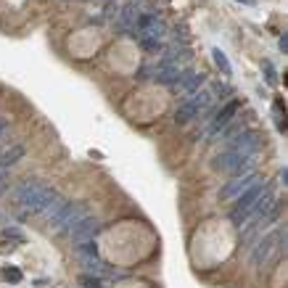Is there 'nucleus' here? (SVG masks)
<instances>
[{"label":"nucleus","mask_w":288,"mask_h":288,"mask_svg":"<svg viewBox=\"0 0 288 288\" xmlns=\"http://www.w3.org/2000/svg\"><path fill=\"white\" fill-rule=\"evenodd\" d=\"M56 196H58V193H56L53 188H48L45 182H40V180H27V182H22V185L14 190L16 204H22L24 209L35 212V214H43L45 207H48V204L53 201Z\"/></svg>","instance_id":"nucleus-1"},{"label":"nucleus","mask_w":288,"mask_h":288,"mask_svg":"<svg viewBox=\"0 0 288 288\" xmlns=\"http://www.w3.org/2000/svg\"><path fill=\"white\" fill-rule=\"evenodd\" d=\"M285 241H288V230L283 228V225H277V228H275L270 235L259 238V243L254 246V251H251V262H254L256 267L267 264V262H270L272 256H275V254L285 246Z\"/></svg>","instance_id":"nucleus-2"},{"label":"nucleus","mask_w":288,"mask_h":288,"mask_svg":"<svg viewBox=\"0 0 288 288\" xmlns=\"http://www.w3.org/2000/svg\"><path fill=\"white\" fill-rule=\"evenodd\" d=\"M87 217V207L85 204H64V209H61L53 220H50V228H53L56 233H71V228L82 220Z\"/></svg>","instance_id":"nucleus-3"},{"label":"nucleus","mask_w":288,"mask_h":288,"mask_svg":"<svg viewBox=\"0 0 288 288\" xmlns=\"http://www.w3.org/2000/svg\"><path fill=\"white\" fill-rule=\"evenodd\" d=\"M259 148H262V135H259V132H254V130H249V132L241 130L235 138L228 140V151L238 153V156H256Z\"/></svg>","instance_id":"nucleus-4"},{"label":"nucleus","mask_w":288,"mask_h":288,"mask_svg":"<svg viewBox=\"0 0 288 288\" xmlns=\"http://www.w3.org/2000/svg\"><path fill=\"white\" fill-rule=\"evenodd\" d=\"M135 29H138V37H151V40H161L167 35V24H164V19L156 14H143L138 19Z\"/></svg>","instance_id":"nucleus-5"},{"label":"nucleus","mask_w":288,"mask_h":288,"mask_svg":"<svg viewBox=\"0 0 288 288\" xmlns=\"http://www.w3.org/2000/svg\"><path fill=\"white\" fill-rule=\"evenodd\" d=\"M101 233V220L98 217H82L74 228H71V241H74V246L77 243H87V241H95V235Z\"/></svg>","instance_id":"nucleus-6"},{"label":"nucleus","mask_w":288,"mask_h":288,"mask_svg":"<svg viewBox=\"0 0 288 288\" xmlns=\"http://www.w3.org/2000/svg\"><path fill=\"white\" fill-rule=\"evenodd\" d=\"M254 182H259V174L256 172H249V174H238V177H233L228 185H225V188L220 190V199H235V196H241L243 190H249Z\"/></svg>","instance_id":"nucleus-7"},{"label":"nucleus","mask_w":288,"mask_h":288,"mask_svg":"<svg viewBox=\"0 0 288 288\" xmlns=\"http://www.w3.org/2000/svg\"><path fill=\"white\" fill-rule=\"evenodd\" d=\"M238 109H241V104H238V101H230V104H225V106L220 109V114L214 117V122H212V125L207 127V132H204V138H214V135H217V132H220L225 125H230V122H233V117L238 114Z\"/></svg>","instance_id":"nucleus-8"},{"label":"nucleus","mask_w":288,"mask_h":288,"mask_svg":"<svg viewBox=\"0 0 288 288\" xmlns=\"http://www.w3.org/2000/svg\"><path fill=\"white\" fill-rule=\"evenodd\" d=\"M180 66H174V64H167V61H159L156 66H151V77L161 82V85H174V82L180 79Z\"/></svg>","instance_id":"nucleus-9"},{"label":"nucleus","mask_w":288,"mask_h":288,"mask_svg":"<svg viewBox=\"0 0 288 288\" xmlns=\"http://www.w3.org/2000/svg\"><path fill=\"white\" fill-rule=\"evenodd\" d=\"M174 85H177V90L182 92V95H193L196 90H201L204 74H196L193 69H185V71H180V79L174 82Z\"/></svg>","instance_id":"nucleus-10"},{"label":"nucleus","mask_w":288,"mask_h":288,"mask_svg":"<svg viewBox=\"0 0 288 288\" xmlns=\"http://www.w3.org/2000/svg\"><path fill=\"white\" fill-rule=\"evenodd\" d=\"M243 159H249V156H238V153H233V151L225 148L222 153H217V156H214L212 167L217 169V172H235V167H238Z\"/></svg>","instance_id":"nucleus-11"},{"label":"nucleus","mask_w":288,"mask_h":288,"mask_svg":"<svg viewBox=\"0 0 288 288\" xmlns=\"http://www.w3.org/2000/svg\"><path fill=\"white\" fill-rule=\"evenodd\" d=\"M188 58H190V50L185 48V45H180V43H172L169 48H164V56H161V61H167V64H174V66L185 64Z\"/></svg>","instance_id":"nucleus-12"},{"label":"nucleus","mask_w":288,"mask_h":288,"mask_svg":"<svg viewBox=\"0 0 288 288\" xmlns=\"http://www.w3.org/2000/svg\"><path fill=\"white\" fill-rule=\"evenodd\" d=\"M140 11H138V6L135 3H127L125 8H122V14H119V27L125 29V32H132L135 29V24H138V16Z\"/></svg>","instance_id":"nucleus-13"},{"label":"nucleus","mask_w":288,"mask_h":288,"mask_svg":"<svg viewBox=\"0 0 288 288\" xmlns=\"http://www.w3.org/2000/svg\"><path fill=\"white\" fill-rule=\"evenodd\" d=\"M199 117H201V114H199V109L193 106L190 98H185V104H180V109L174 111V122H177V125H188V122L199 119Z\"/></svg>","instance_id":"nucleus-14"},{"label":"nucleus","mask_w":288,"mask_h":288,"mask_svg":"<svg viewBox=\"0 0 288 288\" xmlns=\"http://www.w3.org/2000/svg\"><path fill=\"white\" fill-rule=\"evenodd\" d=\"M22 156H24V146H22V143H16L14 148H6L3 153H0V167H6V169L14 167Z\"/></svg>","instance_id":"nucleus-15"},{"label":"nucleus","mask_w":288,"mask_h":288,"mask_svg":"<svg viewBox=\"0 0 288 288\" xmlns=\"http://www.w3.org/2000/svg\"><path fill=\"white\" fill-rule=\"evenodd\" d=\"M212 56H214V64H217V66H220V69L225 71V74L230 77V74H233V66H230V61H228V56H225V53H222L220 48H214V50H212Z\"/></svg>","instance_id":"nucleus-16"},{"label":"nucleus","mask_w":288,"mask_h":288,"mask_svg":"<svg viewBox=\"0 0 288 288\" xmlns=\"http://www.w3.org/2000/svg\"><path fill=\"white\" fill-rule=\"evenodd\" d=\"M77 259H82V256H98V246L95 241H87V243H77Z\"/></svg>","instance_id":"nucleus-17"},{"label":"nucleus","mask_w":288,"mask_h":288,"mask_svg":"<svg viewBox=\"0 0 288 288\" xmlns=\"http://www.w3.org/2000/svg\"><path fill=\"white\" fill-rule=\"evenodd\" d=\"M140 40V48H146V50H159L161 45V40H151V37H138Z\"/></svg>","instance_id":"nucleus-18"},{"label":"nucleus","mask_w":288,"mask_h":288,"mask_svg":"<svg viewBox=\"0 0 288 288\" xmlns=\"http://www.w3.org/2000/svg\"><path fill=\"white\" fill-rule=\"evenodd\" d=\"M6 277H8V283H19V280H22V270H16V267H8V270H6Z\"/></svg>","instance_id":"nucleus-19"},{"label":"nucleus","mask_w":288,"mask_h":288,"mask_svg":"<svg viewBox=\"0 0 288 288\" xmlns=\"http://www.w3.org/2000/svg\"><path fill=\"white\" fill-rule=\"evenodd\" d=\"M79 283H82V285H87V288H101V280H98V277H87V275H82V277H79Z\"/></svg>","instance_id":"nucleus-20"},{"label":"nucleus","mask_w":288,"mask_h":288,"mask_svg":"<svg viewBox=\"0 0 288 288\" xmlns=\"http://www.w3.org/2000/svg\"><path fill=\"white\" fill-rule=\"evenodd\" d=\"M8 180H11V174H8L6 167H0V193H3L8 188Z\"/></svg>","instance_id":"nucleus-21"},{"label":"nucleus","mask_w":288,"mask_h":288,"mask_svg":"<svg viewBox=\"0 0 288 288\" xmlns=\"http://www.w3.org/2000/svg\"><path fill=\"white\" fill-rule=\"evenodd\" d=\"M3 235H8V238H16V241H22V238H24V235L19 233L16 228H6V230H3Z\"/></svg>","instance_id":"nucleus-22"},{"label":"nucleus","mask_w":288,"mask_h":288,"mask_svg":"<svg viewBox=\"0 0 288 288\" xmlns=\"http://www.w3.org/2000/svg\"><path fill=\"white\" fill-rule=\"evenodd\" d=\"M262 66H264V71H267V79L275 82V71H272V64H270V61H267V64H262Z\"/></svg>","instance_id":"nucleus-23"},{"label":"nucleus","mask_w":288,"mask_h":288,"mask_svg":"<svg viewBox=\"0 0 288 288\" xmlns=\"http://www.w3.org/2000/svg\"><path fill=\"white\" fill-rule=\"evenodd\" d=\"M280 50H288V37H280Z\"/></svg>","instance_id":"nucleus-24"},{"label":"nucleus","mask_w":288,"mask_h":288,"mask_svg":"<svg viewBox=\"0 0 288 288\" xmlns=\"http://www.w3.org/2000/svg\"><path fill=\"white\" fill-rule=\"evenodd\" d=\"M241 3H249V6H251V3H254V0H241Z\"/></svg>","instance_id":"nucleus-25"}]
</instances>
